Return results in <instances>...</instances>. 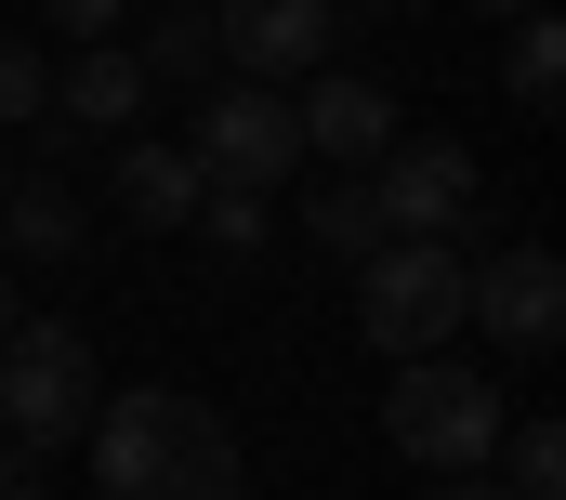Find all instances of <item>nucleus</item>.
I'll return each instance as SVG.
<instances>
[{"instance_id":"4be33fe9","label":"nucleus","mask_w":566,"mask_h":500,"mask_svg":"<svg viewBox=\"0 0 566 500\" xmlns=\"http://www.w3.org/2000/svg\"><path fill=\"white\" fill-rule=\"evenodd\" d=\"M13 330H27V303H13V277H0V343H13Z\"/></svg>"},{"instance_id":"9d476101","label":"nucleus","mask_w":566,"mask_h":500,"mask_svg":"<svg viewBox=\"0 0 566 500\" xmlns=\"http://www.w3.org/2000/svg\"><path fill=\"white\" fill-rule=\"evenodd\" d=\"M40 119H66V132H133V119H145L133 40H80V66L53 80V106H40Z\"/></svg>"},{"instance_id":"0eeeda50","label":"nucleus","mask_w":566,"mask_h":500,"mask_svg":"<svg viewBox=\"0 0 566 500\" xmlns=\"http://www.w3.org/2000/svg\"><path fill=\"white\" fill-rule=\"evenodd\" d=\"M461 330H488L501 356H554V343H566V263L541 238L488 250V263L461 277Z\"/></svg>"},{"instance_id":"ddd939ff","label":"nucleus","mask_w":566,"mask_h":500,"mask_svg":"<svg viewBox=\"0 0 566 500\" xmlns=\"http://www.w3.org/2000/svg\"><path fill=\"white\" fill-rule=\"evenodd\" d=\"M0 225H13V250H27V263H66V250L93 238V211H80L66 185H0Z\"/></svg>"},{"instance_id":"9b49d317","label":"nucleus","mask_w":566,"mask_h":500,"mask_svg":"<svg viewBox=\"0 0 566 500\" xmlns=\"http://www.w3.org/2000/svg\"><path fill=\"white\" fill-rule=\"evenodd\" d=\"M119 225H145V238H171V225H198V198H211V171L185 158V145H119Z\"/></svg>"},{"instance_id":"7ed1b4c3","label":"nucleus","mask_w":566,"mask_h":500,"mask_svg":"<svg viewBox=\"0 0 566 500\" xmlns=\"http://www.w3.org/2000/svg\"><path fill=\"white\" fill-rule=\"evenodd\" d=\"M382 435H396V461H422V475H488L501 395H488V369H461V356H409L396 395H382Z\"/></svg>"},{"instance_id":"2eb2a0df","label":"nucleus","mask_w":566,"mask_h":500,"mask_svg":"<svg viewBox=\"0 0 566 500\" xmlns=\"http://www.w3.org/2000/svg\"><path fill=\"white\" fill-rule=\"evenodd\" d=\"M501 488L514 500H566V421H501Z\"/></svg>"},{"instance_id":"1a4fd4ad","label":"nucleus","mask_w":566,"mask_h":500,"mask_svg":"<svg viewBox=\"0 0 566 500\" xmlns=\"http://www.w3.org/2000/svg\"><path fill=\"white\" fill-rule=\"evenodd\" d=\"M290 119H303V158H343V171H369V158L396 145V93H382V80H316Z\"/></svg>"},{"instance_id":"dca6fc26","label":"nucleus","mask_w":566,"mask_h":500,"mask_svg":"<svg viewBox=\"0 0 566 500\" xmlns=\"http://www.w3.org/2000/svg\"><path fill=\"white\" fill-rule=\"evenodd\" d=\"M303 225H316V250H356V263L382 250V211H369V185H316V211H303Z\"/></svg>"},{"instance_id":"39448f33","label":"nucleus","mask_w":566,"mask_h":500,"mask_svg":"<svg viewBox=\"0 0 566 500\" xmlns=\"http://www.w3.org/2000/svg\"><path fill=\"white\" fill-rule=\"evenodd\" d=\"M185 158L211 171V185H290L303 171V119H290V93L277 80H211L198 93V132H185Z\"/></svg>"},{"instance_id":"6e6552de","label":"nucleus","mask_w":566,"mask_h":500,"mask_svg":"<svg viewBox=\"0 0 566 500\" xmlns=\"http://www.w3.org/2000/svg\"><path fill=\"white\" fill-rule=\"evenodd\" d=\"M329 40H343V0H211V53L238 80H303L329 66Z\"/></svg>"},{"instance_id":"412c9836","label":"nucleus","mask_w":566,"mask_h":500,"mask_svg":"<svg viewBox=\"0 0 566 500\" xmlns=\"http://www.w3.org/2000/svg\"><path fill=\"white\" fill-rule=\"evenodd\" d=\"M434 500H514V488H488V475H448V488H434Z\"/></svg>"},{"instance_id":"aec40b11","label":"nucleus","mask_w":566,"mask_h":500,"mask_svg":"<svg viewBox=\"0 0 566 500\" xmlns=\"http://www.w3.org/2000/svg\"><path fill=\"white\" fill-rule=\"evenodd\" d=\"M0 500H40V461L27 448H0Z\"/></svg>"},{"instance_id":"f8f14e48","label":"nucleus","mask_w":566,"mask_h":500,"mask_svg":"<svg viewBox=\"0 0 566 500\" xmlns=\"http://www.w3.org/2000/svg\"><path fill=\"white\" fill-rule=\"evenodd\" d=\"M501 93H514L527 119H554V93H566V27H554V13H514V40H501Z\"/></svg>"},{"instance_id":"6ab92c4d","label":"nucleus","mask_w":566,"mask_h":500,"mask_svg":"<svg viewBox=\"0 0 566 500\" xmlns=\"http://www.w3.org/2000/svg\"><path fill=\"white\" fill-rule=\"evenodd\" d=\"M53 27H66V40H106V27H119V0H53Z\"/></svg>"},{"instance_id":"4468645a","label":"nucleus","mask_w":566,"mask_h":500,"mask_svg":"<svg viewBox=\"0 0 566 500\" xmlns=\"http://www.w3.org/2000/svg\"><path fill=\"white\" fill-rule=\"evenodd\" d=\"M133 66H145V93H158V80H198V93H211V66H224V53H211V13L158 0V27L133 40Z\"/></svg>"},{"instance_id":"f03ea898","label":"nucleus","mask_w":566,"mask_h":500,"mask_svg":"<svg viewBox=\"0 0 566 500\" xmlns=\"http://www.w3.org/2000/svg\"><path fill=\"white\" fill-rule=\"evenodd\" d=\"M461 277H474V250L448 238H382L369 250V290H356V330L409 369V356H448L461 343Z\"/></svg>"},{"instance_id":"a211bd4d","label":"nucleus","mask_w":566,"mask_h":500,"mask_svg":"<svg viewBox=\"0 0 566 500\" xmlns=\"http://www.w3.org/2000/svg\"><path fill=\"white\" fill-rule=\"evenodd\" d=\"M198 238H211V250H251V238H264V198H251V185H211V198H198Z\"/></svg>"},{"instance_id":"5701e85b","label":"nucleus","mask_w":566,"mask_h":500,"mask_svg":"<svg viewBox=\"0 0 566 500\" xmlns=\"http://www.w3.org/2000/svg\"><path fill=\"white\" fill-rule=\"evenodd\" d=\"M474 13H541V0H474Z\"/></svg>"},{"instance_id":"20e7f679","label":"nucleus","mask_w":566,"mask_h":500,"mask_svg":"<svg viewBox=\"0 0 566 500\" xmlns=\"http://www.w3.org/2000/svg\"><path fill=\"white\" fill-rule=\"evenodd\" d=\"M66 435H93V343L66 330V316H27L13 343H0V448H66Z\"/></svg>"},{"instance_id":"b1692460","label":"nucleus","mask_w":566,"mask_h":500,"mask_svg":"<svg viewBox=\"0 0 566 500\" xmlns=\"http://www.w3.org/2000/svg\"><path fill=\"white\" fill-rule=\"evenodd\" d=\"M185 13H211V0H185Z\"/></svg>"},{"instance_id":"f3484780","label":"nucleus","mask_w":566,"mask_h":500,"mask_svg":"<svg viewBox=\"0 0 566 500\" xmlns=\"http://www.w3.org/2000/svg\"><path fill=\"white\" fill-rule=\"evenodd\" d=\"M53 106V66H40V40H0V119H40Z\"/></svg>"},{"instance_id":"f257e3e1","label":"nucleus","mask_w":566,"mask_h":500,"mask_svg":"<svg viewBox=\"0 0 566 500\" xmlns=\"http://www.w3.org/2000/svg\"><path fill=\"white\" fill-rule=\"evenodd\" d=\"M93 488L106 500H238V435L211 395L145 382L119 408H93Z\"/></svg>"},{"instance_id":"393cba45","label":"nucleus","mask_w":566,"mask_h":500,"mask_svg":"<svg viewBox=\"0 0 566 500\" xmlns=\"http://www.w3.org/2000/svg\"><path fill=\"white\" fill-rule=\"evenodd\" d=\"M0 185H13V171H0Z\"/></svg>"},{"instance_id":"423d86ee","label":"nucleus","mask_w":566,"mask_h":500,"mask_svg":"<svg viewBox=\"0 0 566 500\" xmlns=\"http://www.w3.org/2000/svg\"><path fill=\"white\" fill-rule=\"evenodd\" d=\"M356 185H369L382 238H448V250L474 238V198H488V171H474L461 145H382Z\"/></svg>"}]
</instances>
